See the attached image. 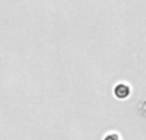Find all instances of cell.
<instances>
[{
    "label": "cell",
    "mask_w": 146,
    "mask_h": 140,
    "mask_svg": "<svg viewBox=\"0 0 146 140\" xmlns=\"http://www.w3.org/2000/svg\"><path fill=\"white\" fill-rule=\"evenodd\" d=\"M114 94H115V97L119 98V99H126V98H128L129 94H131V87L127 84H118L114 87Z\"/></svg>",
    "instance_id": "obj_1"
},
{
    "label": "cell",
    "mask_w": 146,
    "mask_h": 140,
    "mask_svg": "<svg viewBox=\"0 0 146 140\" xmlns=\"http://www.w3.org/2000/svg\"><path fill=\"white\" fill-rule=\"evenodd\" d=\"M104 140H121V136L117 133H110V134H108V135H105Z\"/></svg>",
    "instance_id": "obj_2"
}]
</instances>
